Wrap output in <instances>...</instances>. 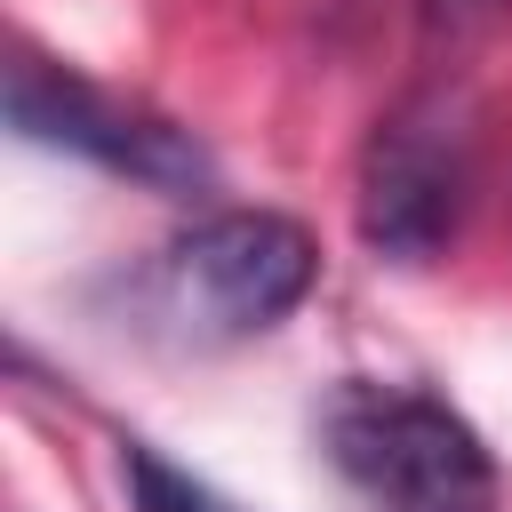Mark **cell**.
Instances as JSON below:
<instances>
[{"instance_id":"obj_3","label":"cell","mask_w":512,"mask_h":512,"mask_svg":"<svg viewBox=\"0 0 512 512\" xmlns=\"http://www.w3.org/2000/svg\"><path fill=\"white\" fill-rule=\"evenodd\" d=\"M320 248L296 216L280 208H224L208 224H192L168 248V288L184 312H200L224 336H256L272 320H288L312 296Z\"/></svg>"},{"instance_id":"obj_5","label":"cell","mask_w":512,"mask_h":512,"mask_svg":"<svg viewBox=\"0 0 512 512\" xmlns=\"http://www.w3.org/2000/svg\"><path fill=\"white\" fill-rule=\"evenodd\" d=\"M120 480H128V504L136 512H240L232 496H216L208 480H192L184 464H168L152 440H128L120 448Z\"/></svg>"},{"instance_id":"obj_6","label":"cell","mask_w":512,"mask_h":512,"mask_svg":"<svg viewBox=\"0 0 512 512\" xmlns=\"http://www.w3.org/2000/svg\"><path fill=\"white\" fill-rule=\"evenodd\" d=\"M512 16V0H424V32L432 40H480V32H496Z\"/></svg>"},{"instance_id":"obj_2","label":"cell","mask_w":512,"mask_h":512,"mask_svg":"<svg viewBox=\"0 0 512 512\" xmlns=\"http://www.w3.org/2000/svg\"><path fill=\"white\" fill-rule=\"evenodd\" d=\"M472 208V128L448 88L392 104L360 152V240L392 264H432Z\"/></svg>"},{"instance_id":"obj_4","label":"cell","mask_w":512,"mask_h":512,"mask_svg":"<svg viewBox=\"0 0 512 512\" xmlns=\"http://www.w3.org/2000/svg\"><path fill=\"white\" fill-rule=\"evenodd\" d=\"M8 128H16L24 144L96 160V168L136 176V184H160V192L208 184V152H200L184 128L112 104L104 88H88L80 72H64V64H48V56H16V64H8Z\"/></svg>"},{"instance_id":"obj_1","label":"cell","mask_w":512,"mask_h":512,"mask_svg":"<svg viewBox=\"0 0 512 512\" xmlns=\"http://www.w3.org/2000/svg\"><path fill=\"white\" fill-rule=\"evenodd\" d=\"M320 440L376 512H496V456L432 392L344 384L320 416Z\"/></svg>"}]
</instances>
